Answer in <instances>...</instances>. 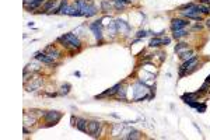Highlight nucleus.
Masks as SVG:
<instances>
[{
	"label": "nucleus",
	"instance_id": "obj_17",
	"mask_svg": "<svg viewBox=\"0 0 210 140\" xmlns=\"http://www.w3.org/2000/svg\"><path fill=\"white\" fill-rule=\"evenodd\" d=\"M161 45H164V38H158V36H156V38H153L150 41V46L151 48H158V46H161Z\"/></svg>",
	"mask_w": 210,
	"mask_h": 140
},
{
	"label": "nucleus",
	"instance_id": "obj_15",
	"mask_svg": "<svg viewBox=\"0 0 210 140\" xmlns=\"http://www.w3.org/2000/svg\"><path fill=\"white\" fill-rule=\"evenodd\" d=\"M188 31H186V28H182V30H176V31H172V36L175 39H181V38H184V36H186L188 35Z\"/></svg>",
	"mask_w": 210,
	"mask_h": 140
},
{
	"label": "nucleus",
	"instance_id": "obj_8",
	"mask_svg": "<svg viewBox=\"0 0 210 140\" xmlns=\"http://www.w3.org/2000/svg\"><path fill=\"white\" fill-rule=\"evenodd\" d=\"M189 25H190L189 20L178 18V17H175V18L171 20V30H172V31L182 30V28H186V27H189Z\"/></svg>",
	"mask_w": 210,
	"mask_h": 140
},
{
	"label": "nucleus",
	"instance_id": "obj_24",
	"mask_svg": "<svg viewBox=\"0 0 210 140\" xmlns=\"http://www.w3.org/2000/svg\"><path fill=\"white\" fill-rule=\"evenodd\" d=\"M204 22H206V27L210 30V17H209V18H206V20H204Z\"/></svg>",
	"mask_w": 210,
	"mask_h": 140
},
{
	"label": "nucleus",
	"instance_id": "obj_11",
	"mask_svg": "<svg viewBox=\"0 0 210 140\" xmlns=\"http://www.w3.org/2000/svg\"><path fill=\"white\" fill-rule=\"evenodd\" d=\"M44 52L46 53V55H49L50 58L53 59V60H56V59H59V58L62 56L60 50H58V49H56V46H55V45H48V46L44 49Z\"/></svg>",
	"mask_w": 210,
	"mask_h": 140
},
{
	"label": "nucleus",
	"instance_id": "obj_21",
	"mask_svg": "<svg viewBox=\"0 0 210 140\" xmlns=\"http://www.w3.org/2000/svg\"><path fill=\"white\" fill-rule=\"evenodd\" d=\"M70 88H72V86H70L69 83L63 84V86H62V88H60L62 91L59 92V94H60V95H67V94H69V91H70Z\"/></svg>",
	"mask_w": 210,
	"mask_h": 140
},
{
	"label": "nucleus",
	"instance_id": "obj_10",
	"mask_svg": "<svg viewBox=\"0 0 210 140\" xmlns=\"http://www.w3.org/2000/svg\"><path fill=\"white\" fill-rule=\"evenodd\" d=\"M120 86H122V83H118V84H115V86L112 87V88H109V90H106V91H104L102 94H100V95H95V100H100V98H105V97H114V95L116 94L118 91H119Z\"/></svg>",
	"mask_w": 210,
	"mask_h": 140
},
{
	"label": "nucleus",
	"instance_id": "obj_14",
	"mask_svg": "<svg viewBox=\"0 0 210 140\" xmlns=\"http://www.w3.org/2000/svg\"><path fill=\"white\" fill-rule=\"evenodd\" d=\"M41 86H42V78H34L32 83H31L30 86H27V91H35V90H38Z\"/></svg>",
	"mask_w": 210,
	"mask_h": 140
},
{
	"label": "nucleus",
	"instance_id": "obj_23",
	"mask_svg": "<svg viewBox=\"0 0 210 140\" xmlns=\"http://www.w3.org/2000/svg\"><path fill=\"white\" fill-rule=\"evenodd\" d=\"M146 35H147V32H146V31H139V32L136 34L137 38H142V36H146Z\"/></svg>",
	"mask_w": 210,
	"mask_h": 140
},
{
	"label": "nucleus",
	"instance_id": "obj_12",
	"mask_svg": "<svg viewBox=\"0 0 210 140\" xmlns=\"http://www.w3.org/2000/svg\"><path fill=\"white\" fill-rule=\"evenodd\" d=\"M115 22H116L118 32H120V34H128L129 31H130V25H129L126 21H123V20H116Z\"/></svg>",
	"mask_w": 210,
	"mask_h": 140
},
{
	"label": "nucleus",
	"instance_id": "obj_6",
	"mask_svg": "<svg viewBox=\"0 0 210 140\" xmlns=\"http://www.w3.org/2000/svg\"><path fill=\"white\" fill-rule=\"evenodd\" d=\"M34 59L38 60V62H42V63H45V64H48V66H58L59 64V63H56L49 55H46L44 50H42V52H36L35 55H34Z\"/></svg>",
	"mask_w": 210,
	"mask_h": 140
},
{
	"label": "nucleus",
	"instance_id": "obj_27",
	"mask_svg": "<svg viewBox=\"0 0 210 140\" xmlns=\"http://www.w3.org/2000/svg\"><path fill=\"white\" fill-rule=\"evenodd\" d=\"M206 83H209V84H210V76H209V77L206 78Z\"/></svg>",
	"mask_w": 210,
	"mask_h": 140
},
{
	"label": "nucleus",
	"instance_id": "obj_19",
	"mask_svg": "<svg viewBox=\"0 0 210 140\" xmlns=\"http://www.w3.org/2000/svg\"><path fill=\"white\" fill-rule=\"evenodd\" d=\"M118 94V100H122V101H126V88L123 86H120V88H119V91L116 92Z\"/></svg>",
	"mask_w": 210,
	"mask_h": 140
},
{
	"label": "nucleus",
	"instance_id": "obj_5",
	"mask_svg": "<svg viewBox=\"0 0 210 140\" xmlns=\"http://www.w3.org/2000/svg\"><path fill=\"white\" fill-rule=\"evenodd\" d=\"M102 130V123L98 122V120H90L88 126H87V133L92 137H98L101 134Z\"/></svg>",
	"mask_w": 210,
	"mask_h": 140
},
{
	"label": "nucleus",
	"instance_id": "obj_25",
	"mask_svg": "<svg viewBox=\"0 0 210 140\" xmlns=\"http://www.w3.org/2000/svg\"><path fill=\"white\" fill-rule=\"evenodd\" d=\"M200 3H204V4H210V0H200Z\"/></svg>",
	"mask_w": 210,
	"mask_h": 140
},
{
	"label": "nucleus",
	"instance_id": "obj_20",
	"mask_svg": "<svg viewBox=\"0 0 210 140\" xmlns=\"http://www.w3.org/2000/svg\"><path fill=\"white\" fill-rule=\"evenodd\" d=\"M185 49H189L188 44H185V42H179V44L175 46V52L176 53H181L182 50H185Z\"/></svg>",
	"mask_w": 210,
	"mask_h": 140
},
{
	"label": "nucleus",
	"instance_id": "obj_9",
	"mask_svg": "<svg viewBox=\"0 0 210 140\" xmlns=\"http://www.w3.org/2000/svg\"><path fill=\"white\" fill-rule=\"evenodd\" d=\"M44 3H45V0H24V7L27 11H35Z\"/></svg>",
	"mask_w": 210,
	"mask_h": 140
},
{
	"label": "nucleus",
	"instance_id": "obj_7",
	"mask_svg": "<svg viewBox=\"0 0 210 140\" xmlns=\"http://www.w3.org/2000/svg\"><path fill=\"white\" fill-rule=\"evenodd\" d=\"M90 30L92 31L94 36L100 41V44L102 42V20H98V21H94L90 24Z\"/></svg>",
	"mask_w": 210,
	"mask_h": 140
},
{
	"label": "nucleus",
	"instance_id": "obj_1",
	"mask_svg": "<svg viewBox=\"0 0 210 140\" xmlns=\"http://www.w3.org/2000/svg\"><path fill=\"white\" fill-rule=\"evenodd\" d=\"M58 42L62 44V46L66 48V49H72V50H78L81 49V41L74 32H67V34H63L62 36L58 38Z\"/></svg>",
	"mask_w": 210,
	"mask_h": 140
},
{
	"label": "nucleus",
	"instance_id": "obj_16",
	"mask_svg": "<svg viewBox=\"0 0 210 140\" xmlns=\"http://www.w3.org/2000/svg\"><path fill=\"white\" fill-rule=\"evenodd\" d=\"M178 55H179V59H181V60H188V59H190L193 56V50L185 49V50H182L181 53H178Z\"/></svg>",
	"mask_w": 210,
	"mask_h": 140
},
{
	"label": "nucleus",
	"instance_id": "obj_4",
	"mask_svg": "<svg viewBox=\"0 0 210 140\" xmlns=\"http://www.w3.org/2000/svg\"><path fill=\"white\" fill-rule=\"evenodd\" d=\"M42 118L48 122L46 126H55L56 123L62 119V112H59V111H46L44 115H42Z\"/></svg>",
	"mask_w": 210,
	"mask_h": 140
},
{
	"label": "nucleus",
	"instance_id": "obj_28",
	"mask_svg": "<svg viewBox=\"0 0 210 140\" xmlns=\"http://www.w3.org/2000/svg\"><path fill=\"white\" fill-rule=\"evenodd\" d=\"M87 2H91V0H87Z\"/></svg>",
	"mask_w": 210,
	"mask_h": 140
},
{
	"label": "nucleus",
	"instance_id": "obj_13",
	"mask_svg": "<svg viewBox=\"0 0 210 140\" xmlns=\"http://www.w3.org/2000/svg\"><path fill=\"white\" fill-rule=\"evenodd\" d=\"M76 128L78 129L80 132H84V133H87V126H88V122H87L84 118H77L76 119Z\"/></svg>",
	"mask_w": 210,
	"mask_h": 140
},
{
	"label": "nucleus",
	"instance_id": "obj_22",
	"mask_svg": "<svg viewBox=\"0 0 210 140\" xmlns=\"http://www.w3.org/2000/svg\"><path fill=\"white\" fill-rule=\"evenodd\" d=\"M140 137V132L137 130H130V133L126 136V139H139Z\"/></svg>",
	"mask_w": 210,
	"mask_h": 140
},
{
	"label": "nucleus",
	"instance_id": "obj_18",
	"mask_svg": "<svg viewBox=\"0 0 210 140\" xmlns=\"http://www.w3.org/2000/svg\"><path fill=\"white\" fill-rule=\"evenodd\" d=\"M101 10H102L104 13H108V11L111 10V2H109V0H102V2H101Z\"/></svg>",
	"mask_w": 210,
	"mask_h": 140
},
{
	"label": "nucleus",
	"instance_id": "obj_3",
	"mask_svg": "<svg viewBox=\"0 0 210 140\" xmlns=\"http://www.w3.org/2000/svg\"><path fill=\"white\" fill-rule=\"evenodd\" d=\"M74 4H76V7L81 11V16L87 17V18L97 14V7H95L94 4H88L87 0H76Z\"/></svg>",
	"mask_w": 210,
	"mask_h": 140
},
{
	"label": "nucleus",
	"instance_id": "obj_26",
	"mask_svg": "<svg viewBox=\"0 0 210 140\" xmlns=\"http://www.w3.org/2000/svg\"><path fill=\"white\" fill-rule=\"evenodd\" d=\"M193 28H195V30H202V25L196 24V25H195V27H193Z\"/></svg>",
	"mask_w": 210,
	"mask_h": 140
},
{
	"label": "nucleus",
	"instance_id": "obj_2",
	"mask_svg": "<svg viewBox=\"0 0 210 140\" xmlns=\"http://www.w3.org/2000/svg\"><path fill=\"white\" fill-rule=\"evenodd\" d=\"M134 94H133V101H136V102H139V101H143V100H151L153 98V95H147V92L150 91V88H148L146 84H143L142 81H137L136 84H134Z\"/></svg>",
	"mask_w": 210,
	"mask_h": 140
}]
</instances>
